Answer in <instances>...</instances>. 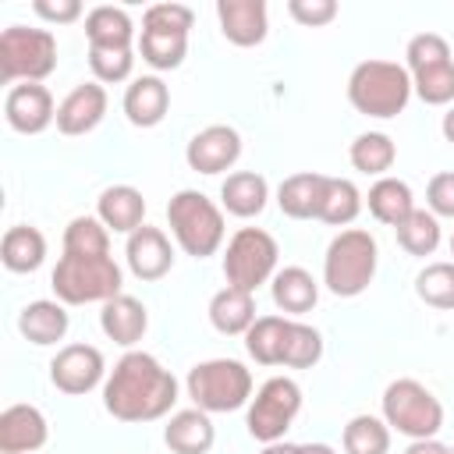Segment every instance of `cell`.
<instances>
[{"instance_id": "48", "label": "cell", "mask_w": 454, "mask_h": 454, "mask_svg": "<svg viewBox=\"0 0 454 454\" xmlns=\"http://www.w3.org/2000/svg\"><path fill=\"white\" fill-rule=\"evenodd\" d=\"M440 131H443V138L454 145V103L447 106V114H443V121H440Z\"/></svg>"}, {"instance_id": "27", "label": "cell", "mask_w": 454, "mask_h": 454, "mask_svg": "<svg viewBox=\"0 0 454 454\" xmlns=\"http://www.w3.org/2000/svg\"><path fill=\"white\" fill-rule=\"evenodd\" d=\"M365 206H369V213H372L380 223L401 227V223L411 216V209H415V195H411L408 181L387 174V177H376V181H372V188H369V195H365Z\"/></svg>"}, {"instance_id": "35", "label": "cell", "mask_w": 454, "mask_h": 454, "mask_svg": "<svg viewBox=\"0 0 454 454\" xmlns=\"http://www.w3.org/2000/svg\"><path fill=\"white\" fill-rule=\"evenodd\" d=\"M397 234V245L408 252V255H433L436 245H440V216H433L429 209H411V216L394 227Z\"/></svg>"}, {"instance_id": "33", "label": "cell", "mask_w": 454, "mask_h": 454, "mask_svg": "<svg viewBox=\"0 0 454 454\" xmlns=\"http://www.w3.org/2000/svg\"><path fill=\"white\" fill-rule=\"evenodd\" d=\"M358 213H362V192L355 188V181H348V177H330V174H326L319 220L330 223V227H348Z\"/></svg>"}, {"instance_id": "7", "label": "cell", "mask_w": 454, "mask_h": 454, "mask_svg": "<svg viewBox=\"0 0 454 454\" xmlns=\"http://www.w3.org/2000/svg\"><path fill=\"white\" fill-rule=\"evenodd\" d=\"M188 397L195 408L216 415V411H238L252 401V372L238 358H209L188 369Z\"/></svg>"}, {"instance_id": "5", "label": "cell", "mask_w": 454, "mask_h": 454, "mask_svg": "<svg viewBox=\"0 0 454 454\" xmlns=\"http://www.w3.org/2000/svg\"><path fill=\"white\" fill-rule=\"evenodd\" d=\"M167 223H170L174 241L181 245V252L195 255V259L213 255L223 245V231H227L223 227V209L195 188H181L177 195H170Z\"/></svg>"}, {"instance_id": "9", "label": "cell", "mask_w": 454, "mask_h": 454, "mask_svg": "<svg viewBox=\"0 0 454 454\" xmlns=\"http://www.w3.org/2000/svg\"><path fill=\"white\" fill-rule=\"evenodd\" d=\"M277 259H280V248H277V241H273L270 231H262V227H241L227 241L223 277H227L231 287H241V291H252L255 294L259 284L273 280Z\"/></svg>"}, {"instance_id": "32", "label": "cell", "mask_w": 454, "mask_h": 454, "mask_svg": "<svg viewBox=\"0 0 454 454\" xmlns=\"http://www.w3.org/2000/svg\"><path fill=\"white\" fill-rule=\"evenodd\" d=\"M142 60L156 71H174L184 64L188 53V32H163V28H142L138 35Z\"/></svg>"}, {"instance_id": "34", "label": "cell", "mask_w": 454, "mask_h": 454, "mask_svg": "<svg viewBox=\"0 0 454 454\" xmlns=\"http://www.w3.org/2000/svg\"><path fill=\"white\" fill-rule=\"evenodd\" d=\"M344 454H387L390 450V426L376 415H355L344 426Z\"/></svg>"}, {"instance_id": "49", "label": "cell", "mask_w": 454, "mask_h": 454, "mask_svg": "<svg viewBox=\"0 0 454 454\" xmlns=\"http://www.w3.org/2000/svg\"><path fill=\"white\" fill-rule=\"evenodd\" d=\"M301 447V454H337L330 443H298Z\"/></svg>"}, {"instance_id": "40", "label": "cell", "mask_w": 454, "mask_h": 454, "mask_svg": "<svg viewBox=\"0 0 454 454\" xmlns=\"http://www.w3.org/2000/svg\"><path fill=\"white\" fill-rule=\"evenodd\" d=\"M404 60H408V64H404L408 74H419V71L436 67V64H447V60H454V57H450V43H447L440 32H419V35L408 39Z\"/></svg>"}, {"instance_id": "2", "label": "cell", "mask_w": 454, "mask_h": 454, "mask_svg": "<svg viewBox=\"0 0 454 454\" xmlns=\"http://www.w3.org/2000/svg\"><path fill=\"white\" fill-rule=\"evenodd\" d=\"M411 74L394 60H362L348 78V99L358 114L387 121L397 117L411 99Z\"/></svg>"}, {"instance_id": "12", "label": "cell", "mask_w": 454, "mask_h": 454, "mask_svg": "<svg viewBox=\"0 0 454 454\" xmlns=\"http://www.w3.org/2000/svg\"><path fill=\"white\" fill-rule=\"evenodd\" d=\"M4 117L18 135H39L57 124V106L43 82H18L4 96Z\"/></svg>"}, {"instance_id": "20", "label": "cell", "mask_w": 454, "mask_h": 454, "mask_svg": "<svg viewBox=\"0 0 454 454\" xmlns=\"http://www.w3.org/2000/svg\"><path fill=\"white\" fill-rule=\"evenodd\" d=\"M99 326H103V333H106L114 344L135 348V344L145 337V330H149V312H145V305H142L138 298L117 294V298L103 301V309H99Z\"/></svg>"}, {"instance_id": "28", "label": "cell", "mask_w": 454, "mask_h": 454, "mask_svg": "<svg viewBox=\"0 0 454 454\" xmlns=\"http://www.w3.org/2000/svg\"><path fill=\"white\" fill-rule=\"evenodd\" d=\"M270 287H273V305L280 312H287V316H301V312L316 309V301H319V284L301 266L277 270L273 280H270Z\"/></svg>"}, {"instance_id": "38", "label": "cell", "mask_w": 454, "mask_h": 454, "mask_svg": "<svg viewBox=\"0 0 454 454\" xmlns=\"http://www.w3.org/2000/svg\"><path fill=\"white\" fill-rule=\"evenodd\" d=\"M415 294L433 309H454V262H429L415 277Z\"/></svg>"}, {"instance_id": "45", "label": "cell", "mask_w": 454, "mask_h": 454, "mask_svg": "<svg viewBox=\"0 0 454 454\" xmlns=\"http://www.w3.org/2000/svg\"><path fill=\"white\" fill-rule=\"evenodd\" d=\"M32 11L50 25H71L82 18V0H35Z\"/></svg>"}, {"instance_id": "42", "label": "cell", "mask_w": 454, "mask_h": 454, "mask_svg": "<svg viewBox=\"0 0 454 454\" xmlns=\"http://www.w3.org/2000/svg\"><path fill=\"white\" fill-rule=\"evenodd\" d=\"M192 21H195L192 7L170 4V0H167V4H153V7H145V14H142V28H163V32H188Z\"/></svg>"}, {"instance_id": "47", "label": "cell", "mask_w": 454, "mask_h": 454, "mask_svg": "<svg viewBox=\"0 0 454 454\" xmlns=\"http://www.w3.org/2000/svg\"><path fill=\"white\" fill-rule=\"evenodd\" d=\"M262 454H301V447H298V443H284V440H277V443H266Z\"/></svg>"}, {"instance_id": "29", "label": "cell", "mask_w": 454, "mask_h": 454, "mask_svg": "<svg viewBox=\"0 0 454 454\" xmlns=\"http://www.w3.org/2000/svg\"><path fill=\"white\" fill-rule=\"evenodd\" d=\"M0 259L11 273H32L43 266L46 259V238L39 227L32 223H14L7 227L4 241H0Z\"/></svg>"}, {"instance_id": "23", "label": "cell", "mask_w": 454, "mask_h": 454, "mask_svg": "<svg viewBox=\"0 0 454 454\" xmlns=\"http://www.w3.org/2000/svg\"><path fill=\"white\" fill-rule=\"evenodd\" d=\"M71 319H67V309L64 301H50V298H39V301H28L18 316V330L25 340L39 344V348H50L57 340H64Z\"/></svg>"}, {"instance_id": "30", "label": "cell", "mask_w": 454, "mask_h": 454, "mask_svg": "<svg viewBox=\"0 0 454 454\" xmlns=\"http://www.w3.org/2000/svg\"><path fill=\"white\" fill-rule=\"evenodd\" d=\"M348 156H351V167H355L358 174L387 177V170H390L394 160H397V145H394V138H390L387 131H362V135L351 142Z\"/></svg>"}, {"instance_id": "1", "label": "cell", "mask_w": 454, "mask_h": 454, "mask_svg": "<svg viewBox=\"0 0 454 454\" xmlns=\"http://www.w3.org/2000/svg\"><path fill=\"white\" fill-rule=\"evenodd\" d=\"M177 404V380L149 351H124L103 383V408L117 422H156Z\"/></svg>"}, {"instance_id": "14", "label": "cell", "mask_w": 454, "mask_h": 454, "mask_svg": "<svg viewBox=\"0 0 454 454\" xmlns=\"http://www.w3.org/2000/svg\"><path fill=\"white\" fill-rule=\"evenodd\" d=\"M106 117V89L99 82L74 85L57 103V131L60 135H89Z\"/></svg>"}, {"instance_id": "36", "label": "cell", "mask_w": 454, "mask_h": 454, "mask_svg": "<svg viewBox=\"0 0 454 454\" xmlns=\"http://www.w3.org/2000/svg\"><path fill=\"white\" fill-rule=\"evenodd\" d=\"M323 358V333L301 319L287 316V340H284V365L287 369H312Z\"/></svg>"}, {"instance_id": "25", "label": "cell", "mask_w": 454, "mask_h": 454, "mask_svg": "<svg viewBox=\"0 0 454 454\" xmlns=\"http://www.w3.org/2000/svg\"><path fill=\"white\" fill-rule=\"evenodd\" d=\"M255 294L252 291H241V287H220L213 298H209V323L213 330L227 333V337H238V333H248V326L255 323Z\"/></svg>"}, {"instance_id": "41", "label": "cell", "mask_w": 454, "mask_h": 454, "mask_svg": "<svg viewBox=\"0 0 454 454\" xmlns=\"http://www.w3.org/2000/svg\"><path fill=\"white\" fill-rule=\"evenodd\" d=\"M89 67H92L99 85L128 82L131 67H135V50H99V46H89Z\"/></svg>"}, {"instance_id": "39", "label": "cell", "mask_w": 454, "mask_h": 454, "mask_svg": "<svg viewBox=\"0 0 454 454\" xmlns=\"http://www.w3.org/2000/svg\"><path fill=\"white\" fill-rule=\"evenodd\" d=\"M411 89L429 106H450L454 103V60L411 74Z\"/></svg>"}, {"instance_id": "16", "label": "cell", "mask_w": 454, "mask_h": 454, "mask_svg": "<svg viewBox=\"0 0 454 454\" xmlns=\"http://www.w3.org/2000/svg\"><path fill=\"white\" fill-rule=\"evenodd\" d=\"M46 440L50 426L35 404H11L0 411V454H35Z\"/></svg>"}, {"instance_id": "43", "label": "cell", "mask_w": 454, "mask_h": 454, "mask_svg": "<svg viewBox=\"0 0 454 454\" xmlns=\"http://www.w3.org/2000/svg\"><path fill=\"white\" fill-rule=\"evenodd\" d=\"M287 14L305 28H319L337 18V0H287Z\"/></svg>"}, {"instance_id": "24", "label": "cell", "mask_w": 454, "mask_h": 454, "mask_svg": "<svg viewBox=\"0 0 454 454\" xmlns=\"http://www.w3.org/2000/svg\"><path fill=\"white\" fill-rule=\"evenodd\" d=\"M266 199H270V184H266V177L255 174V170H234V174H227L223 184H220V202H223V209H227L231 216H241V220L259 216V213L266 209Z\"/></svg>"}, {"instance_id": "37", "label": "cell", "mask_w": 454, "mask_h": 454, "mask_svg": "<svg viewBox=\"0 0 454 454\" xmlns=\"http://www.w3.org/2000/svg\"><path fill=\"white\" fill-rule=\"evenodd\" d=\"M64 252L67 255H110V231L99 216H74L64 227Z\"/></svg>"}, {"instance_id": "22", "label": "cell", "mask_w": 454, "mask_h": 454, "mask_svg": "<svg viewBox=\"0 0 454 454\" xmlns=\"http://www.w3.org/2000/svg\"><path fill=\"white\" fill-rule=\"evenodd\" d=\"M323 188H326V174L316 170H301L280 181L277 188V206L284 216L291 220H319V206H323Z\"/></svg>"}, {"instance_id": "19", "label": "cell", "mask_w": 454, "mask_h": 454, "mask_svg": "<svg viewBox=\"0 0 454 454\" xmlns=\"http://www.w3.org/2000/svg\"><path fill=\"white\" fill-rule=\"evenodd\" d=\"M170 110V89L160 74H142L131 78V85L124 89V117L135 128H156Z\"/></svg>"}, {"instance_id": "13", "label": "cell", "mask_w": 454, "mask_h": 454, "mask_svg": "<svg viewBox=\"0 0 454 454\" xmlns=\"http://www.w3.org/2000/svg\"><path fill=\"white\" fill-rule=\"evenodd\" d=\"M238 156H241V135L231 124H209L195 131L192 142L184 145V160L199 174H223L238 163Z\"/></svg>"}, {"instance_id": "17", "label": "cell", "mask_w": 454, "mask_h": 454, "mask_svg": "<svg viewBox=\"0 0 454 454\" xmlns=\"http://www.w3.org/2000/svg\"><path fill=\"white\" fill-rule=\"evenodd\" d=\"M216 18L223 39L234 46H259L270 32L262 0H216Z\"/></svg>"}, {"instance_id": "26", "label": "cell", "mask_w": 454, "mask_h": 454, "mask_svg": "<svg viewBox=\"0 0 454 454\" xmlns=\"http://www.w3.org/2000/svg\"><path fill=\"white\" fill-rule=\"evenodd\" d=\"M85 35H89V46H99V50H131L135 25L124 7L99 4L85 14Z\"/></svg>"}, {"instance_id": "10", "label": "cell", "mask_w": 454, "mask_h": 454, "mask_svg": "<svg viewBox=\"0 0 454 454\" xmlns=\"http://www.w3.org/2000/svg\"><path fill=\"white\" fill-rule=\"evenodd\" d=\"M298 411H301V387L291 376H273L248 401V419H245L248 436L259 440L262 447L277 443L284 440Z\"/></svg>"}, {"instance_id": "18", "label": "cell", "mask_w": 454, "mask_h": 454, "mask_svg": "<svg viewBox=\"0 0 454 454\" xmlns=\"http://www.w3.org/2000/svg\"><path fill=\"white\" fill-rule=\"evenodd\" d=\"M96 216L114 234H135L145 223V199L135 184H110L96 199Z\"/></svg>"}, {"instance_id": "3", "label": "cell", "mask_w": 454, "mask_h": 454, "mask_svg": "<svg viewBox=\"0 0 454 454\" xmlns=\"http://www.w3.org/2000/svg\"><path fill=\"white\" fill-rule=\"evenodd\" d=\"M376 262H380L376 238L369 231H362V227H348V231H340L326 245V255H323V284L337 298H358L372 284Z\"/></svg>"}, {"instance_id": "51", "label": "cell", "mask_w": 454, "mask_h": 454, "mask_svg": "<svg viewBox=\"0 0 454 454\" xmlns=\"http://www.w3.org/2000/svg\"><path fill=\"white\" fill-rule=\"evenodd\" d=\"M450 454H454V447H450Z\"/></svg>"}, {"instance_id": "21", "label": "cell", "mask_w": 454, "mask_h": 454, "mask_svg": "<svg viewBox=\"0 0 454 454\" xmlns=\"http://www.w3.org/2000/svg\"><path fill=\"white\" fill-rule=\"evenodd\" d=\"M163 443L174 454H209L216 443V429L209 422V411L202 408H181L163 426Z\"/></svg>"}, {"instance_id": "31", "label": "cell", "mask_w": 454, "mask_h": 454, "mask_svg": "<svg viewBox=\"0 0 454 454\" xmlns=\"http://www.w3.org/2000/svg\"><path fill=\"white\" fill-rule=\"evenodd\" d=\"M284 340L287 316H259L245 333V348L259 365H284Z\"/></svg>"}, {"instance_id": "15", "label": "cell", "mask_w": 454, "mask_h": 454, "mask_svg": "<svg viewBox=\"0 0 454 454\" xmlns=\"http://www.w3.org/2000/svg\"><path fill=\"white\" fill-rule=\"evenodd\" d=\"M124 259H128V270L138 280H160L174 266V248H170V238L160 227L142 223L135 234H128Z\"/></svg>"}, {"instance_id": "44", "label": "cell", "mask_w": 454, "mask_h": 454, "mask_svg": "<svg viewBox=\"0 0 454 454\" xmlns=\"http://www.w3.org/2000/svg\"><path fill=\"white\" fill-rule=\"evenodd\" d=\"M426 206L433 216H450L454 220V170H440L426 184Z\"/></svg>"}, {"instance_id": "4", "label": "cell", "mask_w": 454, "mask_h": 454, "mask_svg": "<svg viewBox=\"0 0 454 454\" xmlns=\"http://www.w3.org/2000/svg\"><path fill=\"white\" fill-rule=\"evenodd\" d=\"M124 273L114 262V255H60L53 273H50V287L57 294V301L64 305H89V301H110L121 291Z\"/></svg>"}, {"instance_id": "46", "label": "cell", "mask_w": 454, "mask_h": 454, "mask_svg": "<svg viewBox=\"0 0 454 454\" xmlns=\"http://www.w3.org/2000/svg\"><path fill=\"white\" fill-rule=\"evenodd\" d=\"M404 454H450V447H447V443H440V440L433 436V440H411Z\"/></svg>"}, {"instance_id": "8", "label": "cell", "mask_w": 454, "mask_h": 454, "mask_svg": "<svg viewBox=\"0 0 454 454\" xmlns=\"http://www.w3.org/2000/svg\"><path fill=\"white\" fill-rule=\"evenodd\" d=\"M57 67V39L50 28L7 25L0 32V82H43Z\"/></svg>"}, {"instance_id": "50", "label": "cell", "mask_w": 454, "mask_h": 454, "mask_svg": "<svg viewBox=\"0 0 454 454\" xmlns=\"http://www.w3.org/2000/svg\"><path fill=\"white\" fill-rule=\"evenodd\" d=\"M450 255H454V234H450Z\"/></svg>"}, {"instance_id": "11", "label": "cell", "mask_w": 454, "mask_h": 454, "mask_svg": "<svg viewBox=\"0 0 454 454\" xmlns=\"http://www.w3.org/2000/svg\"><path fill=\"white\" fill-rule=\"evenodd\" d=\"M50 383L71 397L96 390L99 383H106L103 351L92 344H64L50 362Z\"/></svg>"}, {"instance_id": "6", "label": "cell", "mask_w": 454, "mask_h": 454, "mask_svg": "<svg viewBox=\"0 0 454 454\" xmlns=\"http://www.w3.org/2000/svg\"><path fill=\"white\" fill-rule=\"evenodd\" d=\"M380 408H383V422L408 440H433L443 429V404L419 380L404 376V380L387 383Z\"/></svg>"}]
</instances>
